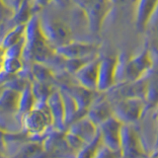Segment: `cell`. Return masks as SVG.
I'll return each instance as SVG.
<instances>
[{
	"label": "cell",
	"instance_id": "cell-17",
	"mask_svg": "<svg viewBox=\"0 0 158 158\" xmlns=\"http://www.w3.org/2000/svg\"><path fill=\"white\" fill-rule=\"evenodd\" d=\"M144 97L151 105H158V74L153 75L146 82Z\"/></svg>",
	"mask_w": 158,
	"mask_h": 158
},
{
	"label": "cell",
	"instance_id": "cell-10",
	"mask_svg": "<svg viewBox=\"0 0 158 158\" xmlns=\"http://www.w3.org/2000/svg\"><path fill=\"white\" fill-rule=\"evenodd\" d=\"M118 58L104 57L100 60L97 90L105 91L113 86L116 81Z\"/></svg>",
	"mask_w": 158,
	"mask_h": 158
},
{
	"label": "cell",
	"instance_id": "cell-21",
	"mask_svg": "<svg viewBox=\"0 0 158 158\" xmlns=\"http://www.w3.org/2000/svg\"><path fill=\"white\" fill-rule=\"evenodd\" d=\"M52 0H32V3L37 5L38 7H44L51 3Z\"/></svg>",
	"mask_w": 158,
	"mask_h": 158
},
{
	"label": "cell",
	"instance_id": "cell-13",
	"mask_svg": "<svg viewBox=\"0 0 158 158\" xmlns=\"http://www.w3.org/2000/svg\"><path fill=\"white\" fill-rule=\"evenodd\" d=\"M113 115V107L110 106L107 101H102L95 104L88 114V118L95 123V125H102L107 120L112 118Z\"/></svg>",
	"mask_w": 158,
	"mask_h": 158
},
{
	"label": "cell",
	"instance_id": "cell-12",
	"mask_svg": "<svg viewBox=\"0 0 158 158\" xmlns=\"http://www.w3.org/2000/svg\"><path fill=\"white\" fill-rule=\"evenodd\" d=\"M158 6V0H137L135 8V24L139 30H145L153 13Z\"/></svg>",
	"mask_w": 158,
	"mask_h": 158
},
{
	"label": "cell",
	"instance_id": "cell-4",
	"mask_svg": "<svg viewBox=\"0 0 158 158\" xmlns=\"http://www.w3.org/2000/svg\"><path fill=\"white\" fill-rule=\"evenodd\" d=\"M52 117L48 105L44 107H35L33 110L24 115L23 126L30 135H41L52 122Z\"/></svg>",
	"mask_w": 158,
	"mask_h": 158
},
{
	"label": "cell",
	"instance_id": "cell-15",
	"mask_svg": "<svg viewBox=\"0 0 158 158\" xmlns=\"http://www.w3.org/2000/svg\"><path fill=\"white\" fill-rule=\"evenodd\" d=\"M21 93L14 89H7L2 93L1 107L6 111H19Z\"/></svg>",
	"mask_w": 158,
	"mask_h": 158
},
{
	"label": "cell",
	"instance_id": "cell-1",
	"mask_svg": "<svg viewBox=\"0 0 158 158\" xmlns=\"http://www.w3.org/2000/svg\"><path fill=\"white\" fill-rule=\"evenodd\" d=\"M56 56L40 27L39 16L34 15L26 27L23 57L34 63H46Z\"/></svg>",
	"mask_w": 158,
	"mask_h": 158
},
{
	"label": "cell",
	"instance_id": "cell-11",
	"mask_svg": "<svg viewBox=\"0 0 158 158\" xmlns=\"http://www.w3.org/2000/svg\"><path fill=\"white\" fill-rule=\"evenodd\" d=\"M69 132L78 136L84 143L87 144L97 136L99 131L97 130V126L95 123L88 117H86L85 118H79L74 122L69 130Z\"/></svg>",
	"mask_w": 158,
	"mask_h": 158
},
{
	"label": "cell",
	"instance_id": "cell-19",
	"mask_svg": "<svg viewBox=\"0 0 158 158\" xmlns=\"http://www.w3.org/2000/svg\"><path fill=\"white\" fill-rule=\"evenodd\" d=\"M122 152L120 151H115L109 148L105 145H102L100 149L98 150L95 158H122Z\"/></svg>",
	"mask_w": 158,
	"mask_h": 158
},
{
	"label": "cell",
	"instance_id": "cell-6",
	"mask_svg": "<svg viewBox=\"0 0 158 158\" xmlns=\"http://www.w3.org/2000/svg\"><path fill=\"white\" fill-rule=\"evenodd\" d=\"M123 126V123L117 120L114 116L103 123L99 131L103 144L113 150L121 152V135Z\"/></svg>",
	"mask_w": 158,
	"mask_h": 158
},
{
	"label": "cell",
	"instance_id": "cell-8",
	"mask_svg": "<svg viewBox=\"0 0 158 158\" xmlns=\"http://www.w3.org/2000/svg\"><path fill=\"white\" fill-rule=\"evenodd\" d=\"M121 152L123 157L137 158L142 153V146L135 131L128 125H123L121 135Z\"/></svg>",
	"mask_w": 158,
	"mask_h": 158
},
{
	"label": "cell",
	"instance_id": "cell-20",
	"mask_svg": "<svg viewBox=\"0 0 158 158\" xmlns=\"http://www.w3.org/2000/svg\"><path fill=\"white\" fill-rule=\"evenodd\" d=\"M113 5L116 6H127V5H136L137 0H110Z\"/></svg>",
	"mask_w": 158,
	"mask_h": 158
},
{
	"label": "cell",
	"instance_id": "cell-23",
	"mask_svg": "<svg viewBox=\"0 0 158 158\" xmlns=\"http://www.w3.org/2000/svg\"><path fill=\"white\" fill-rule=\"evenodd\" d=\"M153 158H158V151L155 153V154L154 155H153Z\"/></svg>",
	"mask_w": 158,
	"mask_h": 158
},
{
	"label": "cell",
	"instance_id": "cell-14",
	"mask_svg": "<svg viewBox=\"0 0 158 158\" xmlns=\"http://www.w3.org/2000/svg\"><path fill=\"white\" fill-rule=\"evenodd\" d=\"M26 25H18V26H14L10 31L5 35L2 41V49L6 51L15 44H19L25 39V34H26Z\"/></svg>",
	"mask_w": 158,
	"mask_h": 158
},
{
	"label": "cell",
	"instance_id": "cell-18",
	"mask_svg": "<svg viewBox=\"0 0 158 158\" xmlns=\"http://www.w3.org/2000/svg\"><path fill=\"white\" fill-rule=\"evenodd\" d=\"M23 68V62L21 58H3L2 69L7 74L18 73Z\"/></svg>",
	"mask_w": 158,
	"mask_h": 158
},
{
	"label": "cell",
	"instance_id": "cell-3",
	"mask_svg": "<svg viewBox=\"0 0 158 158\" xmlns=\"http://www.w3.org/2000/svg\"><path fill=\"white\" fill-rule=\"evenodd\" d=\"M112 6L113 4L110 0H86L83 10L92 32L100 31Z\"/></svg>",
	"mask_w": 158,
	"mask_h": 158
},
{
	"label": "cell",
	"instance_id": "cell-7",
	"mask_svg": "<svg viewBox=\"0 0 158 158\" xmlns=\"http://www.w3.org/2000/svg\"><path fill=\"white\" fill-rule=\"evenodd\" d=\"M95 52H96V47L94 44L81 43V42H73V41L65 44V46L56 49L57 56L64 58L65 60L95 58L92 57L94 56Z\"/></svg>",
	"mask_w": 158,
	"mask_h": 158
},
{
	"label": "cell",
	"instance_id": "cell-9",
	"mask_svg": "<svg viewBox=\"0 0 158 158\" xmlns=\"http://www.w3.org/2000/svg\"><path fill=\"white\" fill-rule=\"evenodd\" d=\"M99 66H100V59L95 58L79 69L75 73V77L79 85L90 91L94 89L97 90Z\"/></svg>",
	"mask_w": 158,
	"mask_h": 158
},
{
	"label": "cell",
	"instance_id": "cell-24",
	"mask_svg": "<svg viewBox=\"0 0 158 158\" xmlns=\"http://www.w3.org/2000/svg\"><path fill=\"white\" fill-rule=\"evenodd\" d=\"M157 130H158V112H157ZM157 138H158V133H157Z\"/></svg>",
	"mask_w": 158,
	"mask_h": 158
},
{
	"label": "cell",
	"instance_id": "cell-5",
	"mask_svg": "<svg viewBox=\"0 0 158 158\" xmlns=\"http://www.w3.org/2000/svg\"><path fill=\"white\" fill-rule=\"evenodd\" d=\"M143 111L140 98H125L113 107V115L123 125H128L139 118Z\"/></svg>",
	"mask_w": 158,
	"mask_h": 158
},
{
	"label": "cell",
	"instance_id": "cell-16",
	"mask_svg": "<svg viewBox=\"0 0 158 158\" xmlns=\"http://www.w3.org/2000/svg\"><path fill=\"white\" fill-rule=\"evenodd\" d=\"M103 145L102 138L100 135V132H98L97 136L94 139L87 143V144L82 147L80 150L77 152L75 158H95L98 150Z\"/></svg>",
	"mask_w": 158,
	"mask_h": 158
},
{
	"label": "cell",
	"instance_id": "cell-22",
	"mask_svg": "<svg viewBox=\"0 0 158 158\" xmlns=\"http://www.w3.org/2000/svg\"><path fill=\"white\" fill-rule=\"evenodd\" d=\"M24 1V0H12V2H13V7H14V10H16L19 6H20V4H21L22 2Z\"/></svg>",
	"mask_w": 158,
	"mask_h": 158
},
{
	"label": "cell",
	"instance_id": "cell-2",
	"mask_svg": "<svg viewBox=\"0 0 158 158\" xmlns=\"http://www.w3.org/2000/svg\"><path fill=\"white\" fill-rule=\"evenodd\" d=\"M39 19L40 27L44 38L54 49L72 42L71 29L66 23L47 15L39 17Z\"/></svg>",
	"mask_w": 158,
	"mask_h": 158
}]
</instances>
